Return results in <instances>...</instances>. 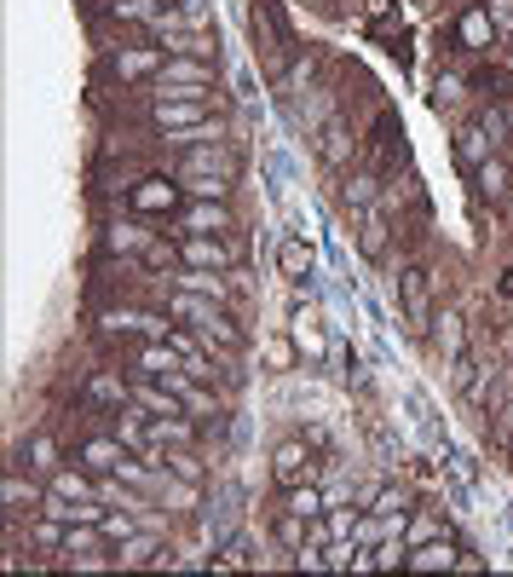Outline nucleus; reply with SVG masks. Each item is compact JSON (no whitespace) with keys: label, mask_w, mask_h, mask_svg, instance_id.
<instances>
[{"label":"nucleus","mask_w":513,"mask_h":577,"mask_svg":"<svg viewBox=\"0 0 513 577\" xmlns=\"http://www.w3.org/2000/svg\"><path fill=\"white\" fill-rule=\"evenodd\" d=\"M439 295H444V278H433L421 260H409L398 272V306H404V329L416 341H427V323L439 313Z\"/></svg>","instance_id":"nucleus-1"},{"label":"nucleus","mask_w":513,"mask_h":577,"mask_svg":"<svg viewBox=\"0 0 513 577\" xmlns=\"http://www.w3.org/2000/svg\"><path fill=\"white\" fill-rule=\"evenodd\" d=\"M283 508L300 514V520H323V508H330V497H323V485H295V491H283Z\"/></svg>","instance_id":"nucleus-29"},{"label":"nucleus","mask_w":513,"mask_h":577,"mask_svg":"<svg viewBox=\"0 0 513 577\" xmlns=\"http://www.w3.org/2000/svg\"><path fill=\"white\" fill-rule=\"evenodd\" d=\"M225 566H254V561H249V549H242V543H225V554L214 561V572H225Z\"/></svg>","instance_id":"nucleus-41"},{"label":"nucleus","mask_w":513,"mask_h":577,"mask_svg":"<svg viewBox=\"0 0 513 577\" xmlns=\"http://www.w3.org/2000/svg\"><path fill=\"white\" fill-rule=\"evenodd\" d=\"M265 358H272V369H289V364H295V341H277Z\"/></svg>","instance_id":"nucleus-42"},{"label":"nucleus","mask_w":513,"mask_h":577,"mask_svg":"<svg viewBox=\"0 0 513 577\" xmlns=\"http://www.w3.org/2000/svg\"><path fill=\"white\" fill-rule=\"evenodd\" d=\"M456 561H462V543L444 531V538H433V543H416V549H409L404 572H456Z\"/></svg>","instance_id":"nucleus-19"},{"label":"nucleus","mask_w":513,"mask_h":577,"mask_svg":"<svg viewBox=\"0 0 513 577\" xmlns=\"http://www.w3.org/2000/svg\"><path fill=\"white\" fill-rule=\"evenodd\" d=\"M0 503H7V514H17V520H35L40 503H47V485L35 480V468H7V480H0Z\"/></svg>","instance_id":"nucleus-12"},{"label":"nucleus","mask_w":513,"mask_h":577,"mask_svg":"<svg viewBox=\"0 0 513 577\" xmlns=\"http://www.w3.org/2000/svg\"><path fill=\"white\" fill-rule=\"evenodd\" d=\"M433 538H444L433 514H421V520H409V526H404V543H409V549H416V543H433Z\"/></svg>","instance_id":"nucleus-39"},{"label":"nucleus","mask_w":513,"mask_h":577,"mask_svg":"<svg viewBox=\"0 0 513 577\" xmlns=\"http://www.w3.org/2000/svg\"><path fill=\"white\" fill-rule=\"evenodd\" d=\"M98 531H105L110 549H116L121 538H133V531H139V508H110L105 520H98Z\"/></svg>","instance_id":"nucleus-36"},{"label":"nucleus","mask_w":513,"mask_h":577,"mask_svg":"<svg viewBox=\"0 0 513 577\" xmlns=\"http://www.w3.org/2000/svg\"><path fill=\"white\" fill-rule=\"evenodd\" d=\"M17 468H35V473L64 468V445H58L52 433H29V445H17Z\"/></svg>","instance_id":"nucleus-21"},{"label":"nucleus","mask_w":513,"mask_h":577,"mask_svg":"<svg viewBox=\"0 0 513 577\" xmlns=\"http://www.w3.org/2000/svg\"><path fill=\"white\" fill-rule=\"evenodd\" d=\"M289 341H295V353L306 364H323V353H330V341H323V323L312 306H295V318H289Z\"/></svg>","instance_id":"nucleus-18"},{"label":"nucleus","mask_w":513,"mask_h":577,"mask_svg":"<svg viewBox=\"0 0 513 577\" xmlns=\"http://www.w3.org/2000/svg\"><path fill=\"white\" fill-rule=\"evenodd\" d=\"M174 174H208V179H225V185H237V156H231V144H191V151H179V168Z\"/></svg>","instance_id":"nucleus-13"},{"label":"nucleus","mask_w":513,"mask_h":577,"mask_svg":"<svg viewBox=\"0 0 513 577\" xmlns=\"http://www.w3.org/2000/svg\"><path fill=\"white\" fill-rule=\"evenodd\" d=\"M231 232H237L231 197H191L174 214V237H231Z\"/></svg>","instance_id":"nucleus-3"},{"label":"nucleus","mask_w":513,"mask_h":577,"mask_svg":"<svg viewBox=\"0 0 513 577\" xmlns=\"http://www.w3.org/2000/svg\"><path fill=\"white\" fill-rule=\"evenodd\" d=\"M386 237H393V225H386V209L358 214V255H363V260H386Z\"/></svg>","instance_id":"nucleus-24"},{"label":"nucleus","mask_w":513,"mask_h":577,"mask_svg":"<svg viewBox=\"0 0 513 577\" xmlns=\"http://www.w3.org/2000/svg\"><path fill=\"white\" fill-rule=\"evenodd\" d=\"M105 549H110V538L98 526H70V543H64L58 561H75V554H105Z\"/></svg>","instance_id":"nucleus-34"},{"label":"nucleus","mask_w":513,"mask_h":577,"mask_svg":"<svg viewBox=\"0 0 513 577\" xmlns=\"http://www.w3.org/2000/svg\"><path fill=\"white\" fill-rule=\"evenodd\" d=\"M162 7H168V0H110V17H116V24H156V17H162Z\"/></svg>","instance_id":"nucleus-31"},{"label":"nucleus","mask_w":513,"mask_h":577,"mask_svg":"<svg viewBox=\"0 0 513 577\" xmlns=\"http://www.w3.org/2000/svg\"><path fill=\"white\" fill-rule=\"evenodd\" d=\"M81 410L87 416H110V410L133 404V369H93L87 381H81Z\"/></svg>","instance_id":"nucleus-6"},{"label":"nucleus","mask_w":513,"mask_h":577,"mask_svg":"<svg viewBox=\"0 0 513 577\" xmlns=\"http://www.w3.org/2000/svg\"><path fill=\"white\" fill-rule=\"evenodd\" d=\"M219 81V64L214 58H196V52H174L162 75L151 81V93H168V87H214Z\"/></svg>","instance_id":"nucleus-11"},{"label":"nucleus","mask_w":513,"mask_h":577,"mask_svg":"<svg viewBox=\"0 0 513 577\" xmlns=\"http://www.w3.org/2000/svg\"><path fill=\"white\" fill-rule=\"evenodd\" d=\"M184 179V197H231L237 185H225V179H208V174H179Z\"/></svg>","instance_id":"nucleus-38"},{"label":"nucleus","mask_w":513,"mask_h":577,"mask_svg":"<svg viewBox=\"0 0 513 577\" xmlns=\"http://www.w3.org/2000/svg\"><path fill=\"white\" fill-rule=\"evenodd\" d=\"M485 7H490V12H502V17H508V12H513V0H485Z\"/></svg>","instance_id":"nucleus-44"},{"label":"nucleus","mask_w":513,"mask_h":577,"mask_svg":"<svg viewBox=\"0 0 513 577\" xmlns=\"http://www.w3.org/2000/svg\"><path fill=\"white\" fill-rule=\"evenodd\" d=\"M318 480V457H312V439H283L272 450V485L277 491H295V485H312Z\"/></svg>","instance_id":"nucleus-9"},{"label":"nucleus","mask_w":513,"mask_h":577,"mask_svg":"<svg viewBox=\"0 0 513 577\" xmlns=\"http://www.w3.org/2000/svg\"><path fill=\"white\" fill-rule=\"evenodd\" d=\"M341 202H346V209H353V214H369V209H375V202H381V174H353V179H346L341 185Z\"/></svg>","instance_id":"nucleus-28"},{"label":"nucleus","mask_w":513,"mask_h":577,"mask_svg":"<svg viewBox=\"0 0 513 577\" xmlns=\"http://www.w3.org/2000/svg\"><path fill=\"white\" fill-rule=\"evenodd\" d=\"M139 266H145V272H179V237H151Z\"/></svg>","instance_id":"nucleus-32"},{"label":"nucleus","mask_w":513,"mask_h":577,"mask_svg":"<svg viewBox=\"0 0 513 577\" xmlns=\"http://www.w3.org/2000/svg\"><path fill=\"white\" fill-rule=\"evenodd\" d=\"M502 301H513V266H508V272H502Z\"/></svg>","instance_id":"nucleus-43"},{"label":"nucleus","mask_w":513,"mask_h":577,"mask_svg":"<svg viewBox=\"0 0 513 577\" xmlns=\"http://www.w3.org/2000/svg\"><path fill=\"white\" fill-rule=\"evenodd\" d=\"M162 468H168L179 485H208V462L196 457V445H184V450H162Z\"/></svg>","instance_id":"nucleus-27"},{"label":"nucleus","mask_w":513,"mask_h":577,"mask_svg":"<svg viewBox=\"0 0 513 577\" xmlns=\"http://www.w3.org/2000/svg\"><path fill=\"white\" fill-rule=\"evenodd\" d=\"M168 549L162 531H133V538L116 543V572H139V566H156V554Z\"/></svg>","instance_id":"nucleus-20"},{"label":"nucleus","mask_w":513,"mask_h":577,"mask_svg":"<svg viewBox=\"0 0 513 577\" xmlns=\"http://www.w3.org/2000/svg\"><path fill=\"white\" fill-rule=\"evenodd\" d=\"M490 144H497V139H485V128H462L456 151H462V162H467V168H479L485 156H497V151H490Z\"/></svg>","instance_id":"nucleus-37"},{"label":"nucleus","mask_w":513,"mask_h":577,"mask_svg":"<svg viewBox=\"0 0 513 577\" xmlns=\"http://www.w3.org/2000/svg\"><path fill=\"white\" fill-rule=\"evenodd\" d=\"M64 543H70V526L64 520H52V514H35V520H29V549L35 554H52V561H58Z\"/></svg>","instance_id":"nucleus-26"},{"label":"nucleus","mask_w":513,"mask_h":577,"mask_svg":"<svg viewBox=\"0 0 513 577\" xmlns=\"http://www.w3.org/2000/svg\"><path fill=\"white\" fill-rule=\"evenodd\" d=\"M249 30L265 47V58H272V75H283V64H295V35H289V24H283L277 0H254V7H249Z\"/></svg>","instance_id":"nucleus-5"},{"label":"nucleus","mask_w":513,"mask_h":577,"mask_svg":"<svg viewBox=\"0 0 513 577\" xmlns=\"http://www.w3.org/2000/svg\"><path fill=\"white\" fill-rule=\"evenodd\" d=\"M474 185H479V197L508 202V197H513V168H508V156H485L479 168H474Z\"/></svg>","instance_id":"nucleus-23"},{"label":"nucleus","mask_w":513,"mask_h":577,"mask_svg":"<svg viewBox=\"0 0 513 577\" xmlns=\"http://www.w3.org/2000/svg\"><path fill=\"white\" fill-rule=\"evenodd\" d=\"M184 202H191V197H184L179 174H139L128 185V214L133 220H174Z\"/></svg>","instance_id":"nucleus-2"},{"label":"nucleus","mask_w":513,"mask_h":577,"mask_svg":"<svg viewBox=\"0 0 513 577\" xmlns=\"http://www.w3.org/2000/svg\"><path fill=\"white\" fill-rule=\"evenodd\" d=\"M70 457H75L81 468H87V473H116V468H121V457H128V445H121L116 433L105 427V433H87V439H81V445L70 450Z\"/></svg>","instance_id":"nucleus-16"},{"label":"nucleus","mask_w":513,"mask_h":577,"mask_svg":"<svg viewBox=\"0 0 513 577\" xmlns=\"http://www.w3.org/2000/svg\"><path fill=\"white\" fill-rule=\"evenodd\" d=\"M196 335L208 341V353H219V358L249 353V329L237 323L231 306H208V313H202V323H196Z\"/></svg>","instance_id":"nucleus-10"},{"label":"nucleus","mask_w":513,"mask_h":577,"mask_svg":"<svg viewBox=\"0 0 513 577\" xmlns=\"http://www.w3.org/2000/svg\"><path fill=\"white\" fill-rule=\"evenodd\" d=\"M174 288H184V295H202V301H219V306H231V295H237L231 272H202V266H179Z\"/></svg>","instance_id":"nucleus-17"},{"label":"nucleus","mask_w":513,"mask_h":577,"mask_svg":"<svg viewBox=\"0 0 513 577\" xmlns=\"http://www.w3.org/2000/svg\"><path fill=\"white\" fill-rule=\"evenodd\" d=\"M272 531H277V543H283V549H289V554H295V549H300L306 538H312V520H300V514H289V508H277V526H272Z\"/></svg>","instance_id":"nucleus-35"},{"label":"nucleus","mask_w":513,"mask_h":577,"mask_svg":"<svg viewBox=\"0 0 513 577\" xmlns=\"http://www.w3.org/2000/svg\"><path fill=\"white\" fill-rule=\"evenodd\" d=\"M168 47H156V40H121V47H110L105 70L121 81V87H133V81H156L162 64H168Z\"/></svg>","instance_id":"nucleus-4"},{"label":"nucleus","mask_w":513,"mask_h":577,"mask_svg":"<svg viewBox=\"0 0 513 577\" xmlns=\"http://www.w3.org/2000/svg\"><path fill=\"white\" fill-rule=\"evenodd\" d=\"M369 514H381V520H409V491L404 485H375Z\"/></svg>","instance_id":"nucleus-33"},{"label":"nucleus","mask_w":513,"mask_h":577,"mask_svg":"<svg viewBox=\"0 0 513 577\" xmlns=\"http://www.w3.org/2000/svg\"><path fill=\"white\" fill-rule=\"evenodd\" d=\"M358 151H363V139H358V128L346 116H330L318 128V162L330 174H353V162H358Z\"/></svg>","instance_id":"nucleus-7"},{"label":"nucleus","mask_w":513,"mask_h":577,"mask_svg":"<svg viewBox=\"0 0 513 577\" xmlns=\"http://www.w3.org/2000/svg\"><path fill=\"white\" fill-rule=\"evenodd\" d=\"M427 341H433V353H439L444 364H456V358L467 353V318L456 313V306H439L433 323H427Z\"/></svg>","instance_id":"nucleus-15"},{"label":"nucleus","mask_w":513,"mask_h":577,"mask_svg":"<svg viewBox=\"0 0 513 577\" xmlns=\"http://www.w3.org/2000/svg\"><path fill=\"white\" fill-rule=\"evenodd\" d=\"M214 98H151V133H184V128H202L214 121Z\"/></svg>","instance_id":"nucleus-8"},{"label":"nucleus","mask_w":513,"mask_h":577,"mask_svg":"<svg viewBox=\"0 0 513 577\" xmlns=\"http://www.w3.org/2000/svg\"><path fill=\"white\" fill-rule=\"evenodd\" d=\"M156 232H145L139 220H116V225H105V255H145V243H151Z\"/></svg>","instance_id":"nucleus-25"},{"label":"nucleus","mask_w":513,"mask_h":577,"mask_svg":"<svg viewBox=\"0 0 513 577\" xmlns=\"http://www.w3.org/2000/svg\"><path fill=\"white\" fill-rule=\"evenodd\" d=\"M456 98H462V75H439V98H433V105L444 110V105H456Z\"/></svg>","instance_id":"nucleus-40"},{"label":"nucleus","mask_w":513,"mask_h":577,"mask_svg":"<svg viewBox=\"0 0 513 577\" xmlns=\"http://www.w3.org/2000/svg\"><path fill=\"white\" fill-rule=\"evenodd\" d=\"M502 30H508V40H513V12H508V17H502Z\"/></svg>","instance_id":"nucleus-45"},{"label":"nucleus","mask_w":513,"mask_h":577,"mask_svg":"<svg viewBox=\"0 0 513 577\" xmlns=\"http://www.w3.org/2000/svg\"><path fill=\"white\" fill-rule=\"evenodd\" d=\"M358 520H363V508H358V503H353V508H323V526H312V538H323V543L353 538Z\"/></svg>","instance_id":"nucleus-30"},{"label":"nucleus","mask_w":513,"mask_h":577,"mask_svg":"<svg viewBox=\"0 0 513 577\" xmlns=\"http://www.w3.org/2000/svg\"><path fill=\"white\" fill-rule=\"evenodd\" d=\"M456 40H462V52H497V12L485 0H467L456 17Z\"/></svg>","instance_id":"nucleus-14"},{"label":"nucleus","mask_w":513,"mask_h":577,"mask_svg":"<svg viewBox=\"0 0 513 577\" xmlns=\"http://www.w3.org/2000/svg\"><path fill=\"white\" fill-rule=\"evenodd\" d=\"M312 266H318V249H312L306 237H283V243H277V272L289 278V283L312 278Z\"/></svg>","instance_id":"nucleus-22"}]
</instances>
